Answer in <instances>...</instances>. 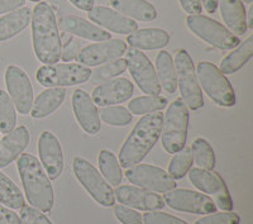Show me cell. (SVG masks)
<instances>
[{"label": "cell", "mask_w": 253, "mask_h": 224, "mask_svg": "<svg viewBox=\"0 0 253 224\" xmlns=\"http://www.w3.org/2000/svg\"><path fill=\"white\" fill-rule=\"evenodd\" d=\"M20 222L22 224H53L46 216L43 212L36 209V208L31 207V205H26L20 208Z\"/></svg>", "instance_id": "39"}, {"label": "cell", "mask_w": 253, "mask_h": 224, "mask_svg": "<svg viewBox=\"0 0 253 224\" xmlns=\"http://www.w3.org/2000/svg\"><path fill=\"white\" fill-rule=\"evenodd\" d=\"M57 26H60V28L69 35L87 41H94V42H103L112 38L109 32L100 28L92 22L76 15H63L58 20Z\"/></svg>", "instance_id": "21"}, {"label": "cell", "mask_w": 253, "mask_h": 224, "mask_svg": "<svg viewBox=\"0 0 253 224\" xmlns=\"http://www.w3.org/2000/svg\"><path fill=\"white\" fill-rule=\"evenodd\" d=\"M187 126L189 109L181 99H176L167 108L160 135L166 152L172 155L184 148L187 137Z\"/></svg>", "instance_id": "4"}, {"label": "cell", "mask_w": 253, "mask_h": 224, "mask_svg": "<svg viewBox=\"0 0 253 224\" xmlns=\"http://www.w3.org/2000/svg\"><path fill=\"white\" fill-rule=\"evenodd\" d=\"M241 218L236 212L211 213L208 216L199 218L194 224H239Z\"/></svg>", "instance_id": "38"}, {"label": "cell", "mask_w": 253, "mask_h": 224, "mask_svg": "<svg viewBox=\"0 0 253 224\" xmlns=\"http://www.w3.org/2000/svg\"><path fill=\"white\" fill-rule=\"evenodd\" d=\"M69 1H71L72 5H75L76 8L84 12H89L94 8V0H69Z\"/></svg>", "instance_id": "46"}, {"label": "cell", "mask_w": 253, "mask_h": 224, "mask_svg": "<svg viewBox=\"0 0 253 224\" xmlns=\"http://www.w3.org/2000/svg\"><path fill=\"white\" fill-rule=\"evenodd\" d=\"M126 70V60L123 58H117L110 62L103 63L98 69H95L91 71L90 79L94 84H101L105 81H109L112 79H115L117 76L123 74Z\"/></svg>", "instance_id": "35"}, {"label": "cell", "mask_w": 253, "mask_h": 224, "mask_svg": "<svg viewBox=\"0 0 253 224\" xmlns=\"http://www.w3.org/2000/svg\"><path fill=\"white\" fill-rule=\"evenodd\" d=\"M112 8L119 14L139 22H152L157 17V10L147 0H110Z\"/></svg>", "instance_id": "25"}, {"label": "cell", "mask_w": 253, "mask_h": 224, "mask_svg": "<svg viewBox=\"0 0 253 224\" xmlns=\"http://www.w3.org/2000/svg\"><path fill=\"white\" fill-rule=\"evenodd\" d=\"M143 224H187L182 219L173 217L169 213L160 212V210H152L143 214Z\"/></svg>", "instance_id": "40"}, {"label": "cell", "mask_w": 253, "mask_h": 224, "mask_svg": "<svg viewBox=\"0 0 253 224\" xmlns=\"http://www.w3.org/2000/svg\"><path fill=\"white\" fill-rule=\"evenodd\" d=\"M114 214L122 224H143V218H142L141 213L126 207V205H115Z\"/></svg>", "instance_id": "41"}, {"label": "cell", "mask_w": 253, "mask_h": 224, "mask_svg": "<svg viewBox=\"0 0 253 224\" xmlns=\"http://www.w3.org/2000/svg\"><path fill=\"white\" fill-rule=\"evenodd\" d=\"M99 118L108 126L113 127H124L132 122L133 115L124 106L118 105H109L101 106L100 110H98Z\"/></svg>", "instance_id": "34"}, {"label": "cell", "mask_w": 253, "mask_h": 224, "mask_svg": "<svg viewBox=\"0 0 253 224\" xmlns=\"http://www.w3.org/2000/svg\"><path fill=\"white\" fill-rule=\"evenodd\" d=\"M66 98V90L63 88H48L37 96L31 109V115L36 119L46 118L57 110Z\"/></svg>", "instance_id": "26"}, {"label": "cell", "mask_w": 253, "mask_h": 224, "mask_svg": "<svg viewBox=\"0 0 253 224\" xmlns=\"http://www.w3.org/2000/svg\"><path fill=\"white\" fill-rule=\"evenodd\" d=\"M167 105V99L162 98L160 95H147V96H138L128 103V110L130 114L144 115L150 113L160 112Z\"/></svg>", "instance_id": "32"}, {"label": "cell", "mask_w": 253, "mask_h": 224, "mask_svg": "<svg viewBox=\"0 0 253 224\" xmlns=\"http://www.w3.org/2000/svg\"><path fill=\"white\" fill-rule=\"evenodd\" d=\"M253 56V37L250 36L245 42L239 44L229 55L220 62V71L224 75H232L241 70Z\"/></svg>", "instance_id": "28"}, {"label": "cell", "mask_w": 253, "mask_h": 224, "mask_svg": "<svg viewBox=\"0 0 253 224\" xmlns=\"http://www.w3.org/2000/svg\"><path fill=\"white\" fill-rule=\"evenodd\" d=\"M32 10L27 6L13 10L0 18V42L19 35L31 24Z\"/></svg>", "instance_id": "27"}, {"label": "cell", "mask_w": 253, "mask_h": 224, "mask_svg": "<svg viewBox=\"0 0 253 224\" xmlns=\"http://www.w3.org/2000/svg\"><path fill=\"white\" fill-rule=\"evenodd\" d=\"M98 164L103 178L110 186H118L123 180V173L114 153L108 149H101L98 157Z\"/></svg>", "instance_id": "30"}, {"label": "cell", "mask_w": 253, "mask_h": 224, "mask_svg": "<svg viewBox=\"0 0 253 224\" xmlns=\"http://www.w3.org/2000/svg\"><path fill=\"white\" fill-rule=\"evenodd\" d=\"M72 170L79 182L98 204L103 207L114 205V190L87 160L75 157L72 161Z\"/></svg>", "instance_id": "8"}, {"label": "cell", "mask_w": 253, "mask_h": 224, "mask_svg": "<svg viewBox=\"0 0 253 224\" xmlns=\"http://www.w3.org/2000/svg\"><path fill=\"white\" fill-rule=\"evenodd\" d=\"M246 20H247V28H253V5L248 9V18H246Z\"/></svg>", "instance_id": "48"}, {"label": "cell", "mask_w": 253, "mask_h": 224, "mask_svg": "<svg viewBox=\"0 0 253 224\" xmlns=\"http://www.w3.org/2000/svg\"><path fill=\"white\" fill-rule=\"evenodd\" d=\"M90 75L91 70L80 63H53L40 67L36 79L46 88H65L86 83Z\"/></svg>", "instance_id": "7"}, {"label": "cell", "mask_w": 253, "mask_h": 224, "mask_svg": "<svg viewBox=\"0 0 253 224\" xmlns=\"http://www.w3.org/2000/svg\"><path fill=\"white\" fill-rule=\"evenodd\" d=\"M220 15L228 27V31L234 36H243L247 32L245 5L241 0H218Z\"/></svg>", "instance_id": "23"}, {"label": "cell", "mask_w": 253, "mask_h": 224, "mask_svg": "<svg viewBox=\"0 0 253 224\" xmlns=\"http://www.w3.org/2000/svg\"><path fill=\"white\" fill-rule=\"evenodd\" d=\"M38 153L41 165L46 170L49 180H56L63 171V152L57 137L44 131L38 138Z\"/></svg>", "instance_id": "16"}, {"label": "cell", "mask_w": 253, "mask_h": 224, "mask_svg": "<svg viewBox=\"0 0 253 224\" xmlns=\"http://www.w3.org/2000/svg\"><path fill=\"white\" fill-rule=\"evenodd\" d=\"M126 69L129 70L134 83L148 95H160L161 87L157 80L156 70L150 58L139 49L130 48L126 52Z\"/></svg>", "instance_id": "12"}, {"label": "cell", "mask_w": 253, "mask_h": 224, "mask_svg": "<svg viewBox=\"0 0 253 224\" xmlns=\"http://www.w3.org/2000/svg\"><path fill=\"white\" fill-rule=\"evenodd\" d=\"M17 124V113L8 92L0 90V132H12Z\"/></svg>", "instance_id": "37"}, {"label": "cell", "mask_w": 253, "mask_h": 224, "mask_svg": "<svg viewBox=\"0 0 253 224\" xmlns=\"http://www.w3.org/2000/svg\"><path fill=\"white\" fill-rule=\"evenodd\" d=\"M134 87L128 79L118 78L99 84L92 90L91 99L94 104L101 106H109L114 104L124 103L132 98Z\"/></svg>", "instance_id": "18"}, {"label": "cell", "mask_w": 253, "mask_h": 224, "mask_svg": "<svg viewBox=\"0 0 253 224\" xmlns=\"http://www.w3.org/2000/svg\"><path fill=\"white\" fill-rule=\"evenodd\" d=\"M164 123V115L160 112L150 113L142 117L130 134L126 139L119 152V165L128 169L139 162L150 153L160 139Z\"/></svg>", "instance_id": "2"}, {"label": "cell", "mask_w": 253, "mask_h": 224, "mask_svg": "<svg viewBox=\"0 0 253 224\" xmlns=\"http://www.w3.org/2000/svg\"><path fill=\"white\" fill-rule=\"evenodd\" d=\"M29 143V132L24 126L14 128L0 139V169L17 160Z\"/></svg>", "instance_id": "22"}, {"label": "cell", "mask_w": 253, "mask_h": 224, "mask_svg": "<svg viewBox=\"0 0 253 224\" xmlns=\"http://www.w3.org/2000/svg\"><path fill=\"white\" fill-rule=\"evenodd\" d=\"M173 66L176 71V81L181 94V100L184 101L187 109L199 110L204 105L203 92L196 78L195 66L193 58L190 57L185 49L176 52Z\"/></svg>", "instance_id": "5"}, {"label": "cell", "mask_w": 253, "mask_h": 224, "mask_svg": "<svg viewBox=\"0 0 253 224\" xmlns=\"http://www.w3.org/2000/svg\"><path fill=\"white\" fill-rule=\"evenodd\" d=\"M196 78L211 100L220 106H233L236 92L225 75L209 61H202L196 67Z\"/></svg>", "instance_id": "6"}, {"label": "cell", "mask_w": 253, "mask_h": 224, "mask_svg": "<svg viewBox=\"0 0 253 224\" xmlns=\"http://www.w3.org/2000/svg\"><path fill=\"white\" fill-rule=\"evenodd\" d=\"M32 41L36 57L44 65H53L61 60L60 33L53 9L40 1L32 10Z\"/></svg>", "instance_id": "1"}, {"label": "cell", "mask_w": 253, "mask_h": 224, "mask_svg": "<svg viewBox=\"0 0 253 224\" xmlns=\"http://www.w3.org/2000/svg\"><path fill=\"white\" fill-rule=\"evenodd\" d=\"M242 3H246V4H252L253 0H241Z\"/></svg>", "instance_id": "49"}, {"label": "cell", "mask_w": 253, "mask_h": 224, "mask_svg": "<svg viewBox=\"0 0 253 224\" xmlns=\"http://www.w3.org/2000/svg\"><path fill=\"white\" fill-rule=\"evenodd\" d=\"M87 17L100 28L107 29V31L117 33V35L128 36L138 28L137 22L119 14L114 9L108 8V6H94L91 10L87 12Z\"/></svg>", "instance_id": "19"}, {"label": "cell", "mask_w": 253, "mask_h": 224, "mask_svg": "<svg viewBox=\"0 0 253 224\" xmlns=\"http://www.w3.org/2000/svg\"><path fill=\"white\" fill-rule=\"evenodd\" d=\"M187 174H189V180L196 189L200 190L202 193L213 196L216 207L224 212L233 209V199L230 196L224 180L218 173L213 170L196 167V169H190Z\"/></svg>", "instance_id": "10"}, {"label": "cell", "mask_w": 253, "mask_h": 224, "mask_svg": "<svg viewBox=\"0 0 253 224\" xmlns=\"http://www.w3.org/2000/svg\"><path fill=\"white\" fill-rule=\"evenodd\" d=\"M0 224H22L19 216L0 203Z\"/></svg>", "instance_id": "43"}, {"label": "cell", "mask_w": 253, "mask_h": 224, "mask_svg": "<svg viewBox=\"0 0 253 224\" xmlns=\"http://www.w3.org/2000/svg\"><path fill=\"white\" fill-rule=\"evenodd\" d=\"M193 166V152L191 148H184L181 151L175 153L172 160L169 164V175L173 179V180H180L184 178L189 170Z\"/></svg>", "instance_id": "36"}, {"label": "cell", "mask_w": 253, "mask_h": 224, "mask_svg": "<svg viewBox=\"0 0 253 224\" xmlns=\"http://www.w3.org/2000/svg\"><path fill=\"white\" fill-rule=\"evenodd\" d=\"M18 173L23 185L24 194L31 207L43 213L53 208V187L37 158L29 153L20 155L17 162Z\"/></svg>", "instance_id": "3"}, {"label": "cell", "mask_w": 253, "mask_h": 224, "mask_svg": "<svg viewBox=\"0 0 253 224\" xmlns=\"http://www.w3.org/2000/svg\"><path fill=\"white\" fill-rule=\"evenodd\" d=\"M193 161L199 166V169L213 170L215 166V155L213 147L204 138H196L191 147Z\"/></svg>", "instance_id": "33"}, {"label": "cell", "mask_w": 253, "mask_h": 224, "mask_svg": "<svg viewBox=\"0 0 253 224\" xmlns=\"http://www.w3.org/2000/svg\"><path fill=\"white\" fill-rule=\"evenodd\" d=\"M126 176L129 182L153 193L165 194L176 189V181L165 170L152 165H134L128 167Z\"/></svg>", "instance_id": "11"}, {"label": "cell", "mask_w": 253, "mask_h": 224, "mask_svg": "<svg viewBox=\"0 0 253 224\" xmlns=\"http://www.w3.org/2000/svg\"><path fill=\"white\" fill-rule=\"evenodd\" d=\"M126 42L130 48L161 49L170 42V35L161 28H142L128 35Z\"/></svg>", "instance_id": "24"}, {"label": "cell", "mask_w": 253, "mask_h": 224, "mask_svg": "<svg viewBox=\"0 0 253 224\" xmlns=\"http://www.w3.org/2000/svg\"><path fill=\"white\" fill-rule=\"evenodd\" d=\"M114 198L121 203L132 209L146 210H161L165 207V201L158 194L148 191L138 186L122 185L114 190Z\"/></svg>", "instance_id": "17"}, {"label": "cell", "mask_w": 253, "mask_h": 224, "mask_svg": "<svg viewBox=\"0 0 253 224\" xmlns=\"http://www.w3.org/2000/svg\"><path fill=\"white\" fill-rule=\"evenodd\" d=\"M80 49V44L78 42V40L70 38L66 44L63 45V48L61 51V60L63 62H70L72 60H76Z\"/></svg>", "instance_id": "42"}, {"label": "cell", "mask_w": 253, "mask_h": 224, "mask_svg": "<svg viewBox=\"0 0 253 224\" xmlns=\"http://www.w3.org/2000/svg\"><path fill=\"white\" fill-rule=\"evenodd\" d=\"M24 4H26V0H0V14L17 10L24 6Z\"/></svg>", "instance_id": "45"}, {"label": "cell", "mask_w": 253, "mask_h": 224, "mask_svg": "<svg viewBox=\"0 0 253 224\" xmlns=\"http://www.w3.org/2000/svg\"><path fill=\"white\" fill-rule=\"evenodd\" d=\"M0 203L10 209H20L24 205L23 194L8 176L0 171Z\"/></svg>", "instance_id": "31"}, {"label": "cell", "mask_w": 253, "mask_h": 224, "mask_svg": "<svg viewBox=\"0 0 253 224\" xmlns=\"http://www.w3.org/2000/svg\"><path fill=\"white\" fill-rule=\"evenodd\" d=\"M156 75L161 89L169 94H173L177 89L176 71L171 55L167 51L158 52L156 57Z\"/></svg>", "instance_id": "29"}, {"label": "cell", "mask_w": 253, "mask_h": 224, "mask_svg": "<svg viewBox=\"0 0 253 224\" xmlns=\"http://www.w3.org/2000/svg\"><path fill=\"white\" fill-rule=\"evenodd\" d=\"M186 26L196 37L219 49H233L239 45V38L230 33L223 24L205 15H187Z\"/></svg>", "instance_id": "9"}, {"label": "cell", "mask_w": 253, "mask_h": 224, "mask_svg": "<svg viewBox=\"0 0 253 224\" xmlns=\"http://www.w3.org/2000/svg\"><path fill=\"white\" fill-rule=\"evenodd\" d=\"M202 6L205 9V12L213 14L218 8V0H202Z\"/></svg>", "instance_id": "47"}, {"label": "cell", "mask_w": 253, "mask_h": 224, "mask_svg": "<svg viewBox=\"0 0 253 224\" xmlns=\"http://www.w3.org/2000/svg\"><path fill=\"white\" fill-rule=\"evenodd\" d=\"M180 5L189 15H198L202 13V0H178Z\"/></svg>", "instance_id": "44"}, {"label": "cell", "mask_w": 253, "mask_h": 224, "mask_svg": "<svg viewBox=\"0 0 253 224\" xmlns=\"http://www.w3.org/2000/svg\"><path fill=\"white\" fill-rule=\"evenodd\" d=\"M5 85L15 110L23 115L29 114L33 105V88L26 71L14 65L6 67Z\"/></svg>", "instance_id": "14"}, {"label": "cell", "mask_w": 253, "mask_h": 224, "mask_svg": "<svg viewBox=\"0 0 253 224\" xmlns=\"http://www.w3.org/2000/svg\"><path fill=\"white\" fill-rule=\"evenodd\" d=\"M72 110L76 121L87 134L95 135L100 131V118L91 96L85 90L76 89L72 94Z\"/></svg>", "instance_id": "20"}, {"label": "cell", "mask_w": 253, "mask_h": 224, "mask_svg": "<svg viewBox=\"0 0 253 224\" xmlns=\"http://www.w3.org/2000/svg\"><path fill=\"white\" fill-rule=\"evenodd\" d=\"M126 52V45L124 41L118 40V38H110L108 41L96 42V44L81 48L76 61L83 66L95 67L117 60V58H122Z\"/></svg>", "instance_id": "15"}, {"label": "cell", "mask_w": 253, "mask_h": 224, "mask_svg": "<svg viewBox=\"0 0 253 224\" xmlns=\"http://www.w3.org/2000/svg\"><path fill=\"white\" fill-rule=\"evenodd\" d=\"M165 204L177 212L191 214H211L216 205L211 198L189 189H173L165 193Z\"/></svg>", "instance_id": "13"}, {"label": "cell", "mask_w": 253, "mask_h": 224, "mask_svg": "<svg viewBox=\"0 0 253 224\" xmlns=\"http://www.w3.org/2000/svg\"><path fill=\"white\" fill-rule=\"evenodd\" d=\"M31 1H36V3H40L41 0H31Z\"/></svg>", "instance_id": "50"}]
</instances>
